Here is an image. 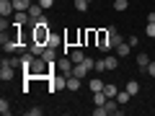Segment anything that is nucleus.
<instances>
[{
    "instance_id": "obj_8",
    "label": "nucleus",
    "mask_w": 155,
    "mask_h": 116,
    "mask_svg": "<svg viewBox=\"0 0 155 116\" xmlns=\"http://www.w3.org/2000/svg\"><path fill=\"white\" fill-rule=\"evenodd\" d=\"M41 16H44V8L39 5V3H36V5H31V8H28V18H31V23H28V26H34Z\"/></svg>"
},
{
    "instance_id": "obj_23",
    "label": "nucleus",
    "mask_w": 155,
    "mask_h": 116,
    "mask_svg": "<svg viewBox=\"0 0 155 116\" xmlns=\"http://www.w3.org/2000/svg\"><path fill=\"white\" fill-rule=\"evenodd\" d=\"M124 88H127L132 95H137V93H140V83H137V80H129V83L124 85Z\"/></svg>"
},
{
    "instance_id": "obj_12",
    "label": "nucleus",
    "mask_w": 155,
    "mask_h": 116,
    "mask_svg": "<svg viewBox=\"0 0 155 116\" xmlns=\"http://www.w3.org/2000/svg\"><path fill=\"white\" fill-rule=\"evenodd\" d=\"M70 60L75 65H80V62H85V52L83 49H70Z\"/></svg>"
},
{
    "instance_id": "obj_32",
    "label": "nucleus",
    "mask_w": 155,
    "mask_h": 116,
    "mask_svg": "<svg viewBox=\"0 0 155 116\" xmlns=\"http://www.w3.org/2000/svg\"><path fill=\"white\" fill-rule=\"evenodd\" d=\"M52 3H54V0H39V5L44 8V11H49V8H52Z\"/></svg>"
},
{
    "instance_id": "obj_9",
    "label": "nucleus",
    "mask_w": 155,
    "mask_h": 116,
    "mask_svg": "<svg viewBox=\"0 0 155 116\" xmlns=\"http://www.w3.org/2000/svg\"><path fill=\"white\" fill-rule=\"evenodd\" d=\"M13 13H16V8H13V0H0V16L8 18V16H13Z\"/></svg>"
},
{
    "instance_id": "obj_31",
    "label": "nucleus",
    "mask_w": 155,
    "mask_h": 116,
    "mask_svg": "<svg viewBox=\"0 0 155 116\" xmlns=\"http://www.w3.org/2000/svg\"><path fill=\"white\" fill-rule=\"evenodd\" d=\"M145 72H147V75H150V77H155V62H150V65H147V67H145Z\"/></svg>"
},
{
    "instance_id": "obj_14",
    "label": "nucleus",
    "mask_w": 155,
    "mask_h": 116,
    "mask_svg": "<svg viewBox=\"0 0 155 116\" xmlns=\"http://www.w3.org/2000/svg\"><path fill=\"white\" fill-rule=\"evenodd\" d=\"M129 98H132V93H129L127 88H124V90H119V93H116V101H119V103H122V106H127V103H129Z\"/></svg>"
},
{
    "instance_id": "obj_24",
    "label": "nucleus",
    "mask_w": 155,
    "mask_h": 116,
    "mask_svg": "<svg viewBox=\"0 0 155 116\" xmlns=\"http://www.w3.org/2000/svg\"><path fill=\"white\" fill-rule=\"evenodd\" d=\"M127 8H129V0H114V11L122 13V11H127Z\"/></svg>"
},
{
    "instance_id": "obj_18",
    "label": "nucleus",
    "mask_w": 155,
    "mask_h": 116,
    "mask_svg": "<svg viewBox=\"0 0 155 116\" xmlns=\"http://www.w3.org/2000/svg\"><path fill=\"white\" fill-rule=\"evenodd\" d=\"M104 93L109 95V98H116V93H119V88H116L114 83H106V85H104Z\"/></svg>"
},
{
    "instance_id": "obj_25",
    "label": "nucleus",
    "mask_w": 155,
    "mask_h": 116,
    "mask_svg": "<svg viewBox=\"0 0 155 116\" xmlns=\"http://www.w3.org/2000/svg\"><path fill=\"white\" fill-rule=\"evenodd\" d=\"M88 5H91V0H75V11H80V13L88 11Z\"/></svg>"
},
{
    "instance_id": "obj_17",
    "label": "nucleus",
    "mask_w": 155,
    "mask_h": 116,
    "mask_svg": "<svg viewBox=\"0 0 155 116\" xmlns=\"http://www.w3.org/2000/svg\"><path fill=\"white\" fill-rule=\"evenodd\" d=\"M106 60V67H109V70H116V67H119V57L116 54H109V57H104Z\"/></svg>"
},
{
    "instance_id": "obj_10",
    "label": "nucleus",
    "mask_w": 155,
    "mask_h": 116,
    "mask_svg": "<svg viewBox=\"0 0 155 116\" xmlns=\"http://www.w3.org/2000/svg\"><path fill=\"white\" fill-rule=\"evenodd\" d=\"M47 47H52V49H60V47H65V36H60V34H49V39H47Z\"/></svg>"
},
{
    "instance_id": "obj_26",
    "label": "nucleus",
    "mask_w": 155,
    "mask_h": 116,
    "mask_svg": "<svg viewBox=\"0 0 155 116\" xmlns=\"http://www.w3.org/2000/svg\"><path fill=\"white\" fill-rule=\"evenodd\" d=\"M0 114H3V116H8V114H11V103H8L5 98H0Z\"/></svg>"
},
{
    "instance_id": "obj_1",
    "label": "nucleus",
    "mask_w": 155,
    "mask_h": 116,
    "mask_svg": "<svg viewBox=\"0 0 155 116\" xmlns=\"http://www.w3.org/2000/svg\"><path fill=\"white\" fill-rule=\"evenodd\" d=\"M47 85H49V93H57V90H62V88H67V75H62V72H57V75H52L49 80H47Z\"/></svg>"
},
{
    "instance_id": "obj_22",
    "label": "nucleus",
    "mask_w": 155,
    "mask_h": 116,
    "mask_svg": "<svg viewBox=\"0 0 155 116\" xmlns=\"http://www.w3.org/2000/svg\"><path fill=\"white\" fill-rule=\"evenodd\" d=\"M137 65H140V70H145V67L150 65V57L145 54V52H140V54H137Z\"/></svg>"
},
{
    "instance_id": "obj_29",
    "label": "nucleus",
    "mask_w": 155,
    "mask_h": 116,
    "mask_svg": "<svg viewBox=\"0 0 155 116\" xmlns=\"http://www.w3.org/2000/svg\"><path fill=\"white\" fill-rule=\"evenodd\" d=\"M26 114H28V116H41V114H44V108H39V106H34V108H28Z\"/></svg>"
},
{
    "instance_id": "obj_34",
    "label": "nucleus",
    "mask_w": 155,
    "mask_h": 116,
    "mask_svg": "<svg viewBox=\"0 0 155 116\" xmlns=\"http://www.w3.org/2000/svg\"><path fill=\"white\" fill-rule=\"evenodd\" d=\"M8 26H11V23H8V18H3V16H0V31H5Z\"/></svg>"
},
{
    "instance_id": "obj_7",
    "label": "nucleus",
    "mask_w": 155,
    "mask_h": 116,
    "mask_svg": "<svg viewBox=\"0 0 155 116\" xmlns=\"http://www.w3.org/2000/svg\"><path fill=\"white\" fill-rule=\"evenodd\" d=\"M34 60H36V54H34L31 49L23 52V54H21V70H23V72H28V67L34 65Z\"/></svg>"
},
{
    "instance_id": "obj_3",
    "label": "nucleus",
    "mask_w": 155,
    "mask_h": 116,
    "mask_svg": "<svg viewBox=\"0 0 155 116\" xmlns=\"http://www.w3.org/2000/svg\"><path fill=\"white\" fill-rule=\"evenodd\" d=\"M72 70H75V62L70 60V54H65L62 60H57V72H62V75L70 77V75H72Z\"/></svg>"
},
{
    "instance_id": "obj_21",
    "label": "nucleus",
    "mask_w": 155,
    "mask_h": 116,
    "mask_svg": "<svg viewBox=\"0 0 155 116\" xmlns=\"http://www.w3.org/2000/svg\"><path fill=\"white\" fill-rule=\"evenodd\" d=\"M41 57H44L47 62H57V49H52V47H47V49H44V54H41Z\"/></svg>"
},
{
    "instance_id": "obj_4",
    "label": "nucleus",
    "mask_w": 155,
    "mask_h": 116,
    "mask_svg": "<svg viewBox=\"0 0 155 116\" xmlns=\"http://www.w3.org/2000/svg\"><path fill=\"white\" fill-rule=\"evenodd\" d=\"M49 26H34V39L31 41H39V44H47V39H49Z\"/></svg>"
},
{
    "instance_id": "obj_19",
    "label": "nucleus",
    "mask_w": 155,
    "mask_h": 116,
    "mask_svg": "<svg viewBox=\"0 0 155 116\" xmlns=\"http://www.w3.org/2000/svg\"><path fill=\"white\" fill-rule=\"evenodd\" d=\"M106 101H109V95H106L104 90H98V93H93V103H96V106H104Z\"/></svg>"
},
{
    "instance_id": "obj_16",
    "label": "nucleus",
    "mask_w": 155,
    "mask_h": 116,
    "mask_svg": "<svg viewBox=\"0 0 155 116\" xmlns=\"http://www.w3.org/2000/svg\"><path fill=\"white\" fill-rule=\"evenodd\" d=\"M28 49H31L36 57H41V54H44V49H47V44H39V41H31V47H28Z\"/></svg>"
},
{
    "instance_id": "obj_2",
    "label": "nucleus",
    "mask_w": 155,
    "mask_h": 116,
    "mask_svg": "<svg viewBox=\"0 0 155 116\" xmlns=\"http://www.w3.org/2000/svg\"><path fill=\"white\" fill-rule=\"evenodd\" d=\"M96 47H98L101 52H109V49H114V47H111L109 28H101V31H96Z\"/></svg>"
},
{
    "instance_id": "obj_35",
    "label": "nucleus",
    "mask_w": 155,
    "mask_h": 116,
    "mask_svg": "<svg viewBox=\"0 0 155 116\" xmlns=\"http://www.w3.org/2000/svg\"><path fill=\"white\" fill-rule=\"evenodd\" d=\"M127 41H129V47H137V44H140V39H137V36H129Z\"/></svg>"
},
{
    "instance_id": "obj_27",
    "label": "nucleus",
    "mask_w": 155,
    "mask_h": 116,
    "mask_svg": "<svg viewBox=\"0 0 155 116\" xmlns=\"http://www.w3.org/2000/svg\"><path fill=\"white\" fill-rule=\"evenodd\" d=\"M96 72H109V67H106V60H96Z\"/></svg>"
},
{
    "instance_id": "obj_28",
    "label": "nucleus",
    "mask_w": 155,
    "mask_h": 116,
    "mask_svg": "<svg viewBox=\"0 0 155 116\" xmlns=\"http://www.w3.org/2000/svg\"><path fill=\"white\" fill-rule=\"evenodd\" d=\"M145 34H147L150 39H155V21H147V26H145Z\"/></svg>"
},
{
    "instance_id": "obj_13",
    "label": "nucleus",
    "mask_w": 155,
    "mask_h": 116,
    "mask_svg": "<svg viewBox=\"0 0 155 116\" xmlns=\"http://www.w3.org/2000/svg\"><path fill=\"white\" fill-rule=\"evenodd\" d=\"M129 49H132V47H129V41L124 39L122 44L116 47V57H119V60H122V57H127V54H129Z\"/></svg>"
},
{
    "instance_id": "obj_15",
    "label": "nucleus",
    "mask_w": 155,
    "mask_h": 116,
    "mask_svg": "<svg viewBox=\"0 0 155 116\" xmlns=\"http://www.w3.org/2000/svg\"><path fill=\"white\" fill-rule=\"evenodd\" d=\"M67 90H80V77H75V75L67 77Z\"/></svg>"
},
{
    "instance_id": "obj_6",
    "label": "nucleus",
    "mask_w": 155,
    "mask_h": 116,
    "mask_svg": "<svg viewBox=\"0 0 155 116\" xmlns=\"http://www.w3.org/2000/svg\"><path fill=\"white\" fill-rule=\"evenodd\" d=\"M23 23H31V18H28V11H16L13 13V26H23Z\"/></svg>"
},
{
    "instance_id": "obj_33",
    "label": "nucleus",
    "mask_w": 155,
    "mask_h": 116,
    "mask_svg": "<svg viewBox=\"0 0 155 116\" xmlns=\"http://www.w3.org/2000/svg\"><path fill=\"white\" fill-rule=\"evenodd\" d=\"M8 65H13V67H21V57H11V60H8Z\"/></svg>"
},
{
    "instance_id": "obj_20",
    "label": "nucleus",
    "mask_w": 155,
    "mask_h": 116,
    "mask_svg": "<svg viewBox=\"0 0 155 116\" xmlns=\"http://www.w3.org/2000/svg\"><path fill=\"white\" fill-rule=\"evenodd\" d=\"M13 8L16 11H28L31 8V0H13Z\"/></svg>"
},
{
    "instance_id": "obj_5",
    "label": "nucleus",
    "mask_w": 155,
    "mask_h": 116,
    "mask_svg": "<svg viewBox=\"0 0 155 116\" xmlns=\"http://www.w3.org/2000/svg\"><path fill=\"white\" fill-rule=\"evenodd\" d=\"M13 75H16V67L8 65V60H3V65H0V80L8 83V80H13Z\"/></svg>"
},
{
    "instance_id": "obj_30",
    "label": "nucleus",
    "mask_w": 155,
    "mask_h": 116,
    "mask_svg": "<svg viewBox=\"0 0 155 116\" xmlns=\"http://www.w3.org/2000/svg\"><path fill=\"white\" fill-rule=\"evenodd\" d=\"M109 111H106V106H96L93 108V116H106Z\"/></svg>"
},
{
    "instance_id": "obj_11",
    "label": "nucleus",
    "mask_w": 155,
    "mask_h": 116,
    "mask_svg": "<svg viewBox=\"0 0 155 116\" xmlns=\"http://www.w3.org/2000/svg\"><path fill=\"white\" fill-rule=\"evenodd\" d=\"M104 80H98V77H91V80H88V90H91V93H98V90H104Z\"/></svg>"
}]
</instances>
